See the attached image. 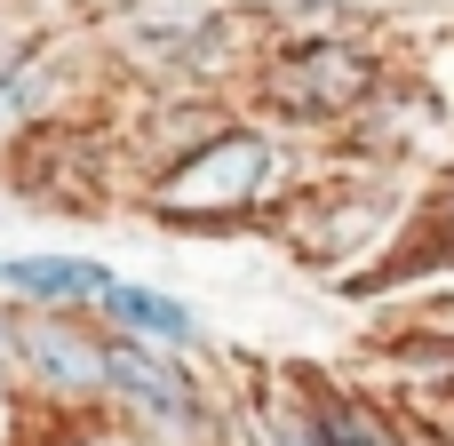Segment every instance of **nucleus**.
<instances>
[{
    "instance_id": "obj_1",
    "label": "nucleus",
    "mask_w": 454,
    "mask_h": 446,
    "mask_svg": "<svg viewBox=\"0 0 454 446\" xmlns=\"http://www.w3.org/2000/svg\"><path fill=\"white\" fill-rule=\"evenodd\" d=\"M104 391H120L136 415H152V423H168V431H192L200 423V391L176 375V359H160L152 343H120V335H104Z\"/></svg>"
},
{
    "instance_id": "obj_2",
    "label": "nucleus",
    "mask_w": 454,
    "mask_h": 446,
    "mask_svg": "<svg viewBox=\"0 0 454 446\" xmlns=\"http://www.w3.org/2000/svg\"><path fill=\"white\" fill-rule=\"evenodd\" d=\"M16 351L56 383V391H104V343L72 335V327H24Z\"/></svg>"
},
{
    "instance_id": "obj_3",
    "label": "nucleus",
    "mask_w": 454,
    "mask_h": 446,
    "mask_svg": "<svg viewBox=\"0 0 454 446\" xmlns=\"http://www.w3.org/2000/svg\"><path fill=\"white\" fill-rule=\"evenodd\" d=\"M16 295H32V303H96L104 295V263H80V255H16L8 271H0Z\"/></svg>"
},
{
    "instance_id": "obj_4",
    "label": "nucleus",
    "mask_w": 454,
    "mask_h": 446,
    "mask_svg": "<svg viewBox=\"0 0 454 446\" xmlns=\"http://www.w3.org/2000/svg\"><path fill=\"white\" fill-rule=\"evenodd\" d=\"M112 319H128V327H144V335H160V343H192V311L184 303H168V295H152V287H120V279H104V295H96Z\"/></svg>"
},
{
    "instance_id": "obj_5",
    "label": "nucleus",
    "mask_w": 454,
    "mask_h": 446,
    "mask_svg": "<svg viewBox=\"0 0 454 446\" xmlns=\"http://www.w3.org/2000/svg\"><path fill=\"white\" fill-rule=\"evenodd\" d=\"M319 446H383V439H375L351 407H327V415H319Z\"/></svg>"
},
{
    "instance_id": "obj_6",
    "label": "nucleus",
    "mask_w": 454,
    "mask_h": 446,
    "mask_svg": "<svg viewBox=\"0 0 454 446\" xmlns=\"http://www.w3.org/2000/svg\"><path fill=\"white\" fill-rule=\"evenodd\" d=\"M0 351H16V327H8V319H0Z\"/></svg>"
}]
</instances>
